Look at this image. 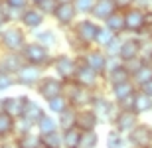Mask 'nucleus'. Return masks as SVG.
I'll return each mask as SVG.
<instances>
[{"label": "nucleus", "mask_w": 152, "mask_h": 148, "mask_svg": "<svg viewBox=\"0 0 152 148\" xmlns=\"http://www.w3.org/2000/svg\"><path fill=\"white\" fill-rule=\"evenodd\" d=\"M57 2H59V4H73L75 0H57Z\"/></svg>", "instance_id": "8fccbe9b"}, {"label": "nucleus", "mask_w": 152, "mask_h": 148, "mask_svg": "<svg viewBox=\"0 0 152 148\" xmlns=\"http://www.w3.org/2000/svg\"><path fill=\"white\" fill-rule=\"evenodd\" d=\"M4 97H0V114H4Z\"/></svg>", "instance_id": "09e8293b"}, {"label": "nucleus", "mask_w": 152, "mask_h": 148, "mask_svg": "<svg viewBox=\"0 0 152 148\" xmlns=\"http://www.w3.org/2000/svg\"><path fill=\"white\" fill-rule=\"evenodd\" d=\"M152 81V65L150 63H144L134 75H132V83L136 85V89H142L144 85H148Z\"/></svg>", "instance_id": "7c9ffc66"}, {"label": "nucleus", "mask_w": 152, "mask_h": 148, "mask_svg": "<svg viewBox=\"0 0 152 148\" xmlns=\"http://www.w3.org/2000/svg\"><path fill=\"white\" fill-rule=\"evenodd\" d=\"M0 148H20V146L16 144V140H10V142H4Z\"/></svg>", "instance_id": "49530a36"}, {"label": "nucleus", "mask_w": 152, "mask_h": 148, "mask_svg": "<svg viewBox=\"0 0 152 148\" xmlns=\"http://www.w3.org/2000/svg\"><path fill=\"white\" fill-rule=\"evenodd\" d=\"M69 107H71V105H69V99L65 97V95L53 97V99H50V101L45 103V111H48L50 114H53V117H57V114H61L63 111H67Z\"/></svg>", "instance_id": "bb28decb"}, {"label": "nucleus", "mask_w": 152, "mask_h": 148, "mask_svg": "<svg viewBox=\"0 0 152 148\" xmlns=\"http://www.w3.org/2000/svg\"><path fill=\"white\" fill-rule=\"evenodd\" d=\"M42 144H44V148H63V132L56 131V132H50V134H44Z\"/></svg>", "instance_id": "c9c22d12"}, {"label": "nucleus", "mask_w": 152, "mask_h": 148, "mask_svg": "<svg viewBox=\"0 0 152 148\" xmlns=\"http://www.w3.org/2000/svg\"><path fill=\"white\" fill-rule=\"evenodd\" d=\"M36 131V126L34 125H30L28 120H24V119H18L16 120V128H14V136H24V134H28V132Z\"/></svg>", "instance_id": "79ce46f5"}, {"label": "nucleus", "mask_w": 152, "mask_h": 148, "mask_svg": "<svg viewBox=\"0 0 152 148\" xmlns=\"http://www.w3.org/2000/svg\"><path fill=\"white\" fill-rule=\"evenodd\" d=\"M77 109L69 107L67 111H63L61 114H57V125H59V131H69V128H75L77 126Z\"/></svg>", "instance_id": "a878e982"}, {"label": "nucleus", "mask_w": 152, "mask_h": 148, "mask_svg": "<svg viewBox=\"0 0 152 148\" xmlns=\"http://www.w3.org/2000/svg\"><path fill=\"white\" fill-rule=\"evenodd\" d=\"M38 2H39V0H30V4H34V6L38 4Z\"/></svg>", "instance_id": "3c124183"}, {"label": "nucleus", "mask_w": 152, "mask_h": 148, "mask_svg": "<svg viewBox=\"0 0 152 148\" xmlns=\"http://www.w3.org/2000/svg\"><path fill=\"white\" fill-rule=\"evenodd\" d=\"M123 42H124V36H115V40L103 50L105 53H107V57H118L121 47H123Z\"/></svg>", "instance_id": "a19ab883"}, {"label": "nucleus", "mask_w": 152, "mask_h": 148, "mask_svg": "<svg viewBox=\"0 0 152 148\" xmlns=\"http://www.w3.org/2000/svg\"><path fill=\"white\" fill-rule=\"evenodd\" d=\"M142 91L146 93V95H150V97H152V81L148 83V85H144V87H142Z\"/></svg>", "instance_id": "de8ad7c7"}, {"label": "nucleus", "mask_w": 152, "mask_h": 148, "mask_svg": "<svg viewBox=\"0 0 152 148\" xmlns=\"http://www.w3.org/2000/svg\"><path fill=\"white\" fill-rule=\"evenodd\" d=\"M51 67L56 71V75L59 77L61 81H73L75 79V73L79 69V61L75 55H69V53H57L53 55V63Z\"/></svg>", "instance_id": "423d86ee"}, {"label": "nucleus", "mask_w": 152, "mask_h": 148, "mask_svg": "<svg viewBox=\"0 0 152 148\" xmlns=\"http://www.w3.org/2000/svg\"><path fill=\"white\" fill-rule=\"evenodd\" d=\"M103 77L99 73H95L93 69H89L87 65H79L77 73H75L73 83H77L79 87H85V89H91V91H97L103 83Z\"/></svg>", "instance_id": "ddd939ff"}, {"label": "nucleus", "mask_w": 152, "mask_h": 148, "mask_svg": "<svg viewBox=\"0 0 152 148\" xmlns=\"http://www.w3.org/2000/svg\"><path fill=\"white\" fill-rule=\"evenodd\" d=\"M30 97L28 95H14V97H4V113L10 114L12 119H22L24 117V109L28 105Z\"/></svg>", "instance_id": "dca6fc26"}, {"label": "nucleus", "mask_w": 152, "mask_h": 148, "mask_svg": "<svg viewBox=\"0 0 152 148\" xmlns=\"http://www.w3.org/2000/svg\"><path fill=\"white\" fill-rule=\"evenodd\" d=\"M34 42H38V44H42V46H45L48 50H51V47L57 46V42H59V38H57V32L51 28H39L34 32Z\"/></svg>", "instance_id": "5701e85b"}, {"label": "nucleus", "mask_w": 152, "mask_h": 148, "mask_svg": "<svg viewBox=\"0 0 152 148\" xmlns=\"http://www.w3.org/2000/svg\"><path fill=\"white\" fill-rule=\"evenodd\" d=\"M97 2H99V0H75L73 6H75V10H77V14H81V16H91Z\"/></svg>", "instance_id": "58836bf2"}, {"label": "nucleus", "mask_w": 152, "mask_h": 148, "mask_svg": "<svg viewBox=\"0 0 152 148\" xmlns=\"http://www.w3.org/2000/svg\"><path fill=\"white\" fill-rule=\"evenodd\" d=\"M132 111H134L138 117H142V114H146V113H152V97H150V95H146L142 89H138V91L134 93Z\"/></svg>", "instance_id": "b1692460"}, {"label": "nucleus", "mask_w": 152, "mask_h": 148, "mask_svg": "<svg viewBox=\"0 0 152 148\" xmlns=\"http://www.w3.org/2000/svg\"><path fill=\"white\" fill-rule=\"evenodd\" d=\"M138 122H140V117H138L134 111H123V109H121L118 114H117V119H115V122H113V128L118 131L121 134H124V136H129L130 132L138 126Z\"/></svg>", "instance_id": "f8f14e48"}, {"label": "nucleus", "mask_w": 152, "mask_h": 148, "mask_svg": "<svg viewBox=\"0 0 152 148\" xmlns=\"http://www.w3.org/2000/svg\"><path fill=\"white\" fill-rule=\"evenodd\" d=\"M2 2L6 6H10L12 10H18V12H24L30 4V0H2Z\"/></svg>", "instance_id": "c03bdc74"}, {"label": "nucleus", "mask_w": 152, "mask_h": 148, "mask_svg": "<svg viewBox=\"0 0 152 148\" xmlns=\"http://www.w3.org/2000/svg\"><path fill=\"white\" fill-rule=\"evenodd\" d=\"M138 40H140V59L146 61V63H150L152 61V36H150V30L142 32V34L138 36Z\"/></svg>", "instance_id": "2f4dec72"}, {"label": "nucleus", "mask_w": 152, "mask_h": 148, "mask_svg": "<svg viewBox=\"0 0 152 148\" xmlns=\"http://www.w3.org/2000/svg\"><path fill=\"white\" fill-rule=\"evenodd\" d=\"M16 128V119H12L10 114H0V140H6L14 134Z\"/></svg>", "instance_id": "72a5a7b5"}, {"label": "nucleus", "mask_w": 152, "mask_h": 148, "mask_svg": "<svg viewBox=\"0 0 152 148\" xmlns=\"http://www.w3.org/2000/svg\"><path fill=\"white\" fill-rule=\"evenodd\" d=\"M45 114H48V113H45V109L42 107L38 101L30 99L28 105H26V109H24V117H22V119H24V120H28L30 125H34V126H36L39 120L45 117Z\"/></svg>", "instance_id": "4be33fe9"}, {"label": "nucleus", "mask_w": 152, "mask_h": 148, "mask_svg": "<svg viewBox=\"0 0 152 148\" xmlns=\"http://www.w3.org/2000/svg\"><path fill=\"white\" fill-rule=\"evenodd\" d=\"M103 26H107L113 34L117 36H124L126 34V24H124V12H115L111 18H107Z\"/></svg>", "instance_id": "393cba45"}, {"label": "nucleus", "mask_w": 152, "mask_h": 148, "mask_svg": "<svg viewBox=\"0 0 152 148\" xmlns=\"http://www.w3.org/2000/svg\"><path fill=\"white\" fill-rule=\"evenodd\" d=\"M24 65H26V59L22 53H4L0 57V71H6L10 75H16Z\"/></svg>", "instance_id": "6ab92c4d"}, {"label": "nucleus", "mask_w": 152, "mask_h": 148, "mask_svg": "<svg viewBox=\"0 0 152 148\" xmlns=\"http://www.w3.org/2000/svg\"><path fill=\"white\" fill-rule=\"evenodd\" d=\"M36 91H38L39 97L48 103L50 99L63 95V91H65V81H61L57 75H44L42 81L38 83V87H36Z\"/></svg>", "instance_id": "6e6552de"}, {"label": "nucleus", "mask_w": 152, "mask_h": 148, "mask_svg": "<svg viewBox=\"0 0 152 148\" xmlns=\"http://www.w3.org/2000/svg\"><path fill=\"white\" fill-rule=\"evenodd\" d=\"M28 44L26 32L20 26H6L0 32V46L6 50V53H22V50Z\"/></svg>", "instance_id": "f03ea898"}, {"label": "nucleus", "mask_w": 152, "mask_h": 148, "mask_svg": "<svg viewBox=\"0 0 152 148\" xmlns=\"http://www.w3.org/2000/svg\"><path fill=\"white\" fill-rule=\"evenodd\" d=\"M126 140L130 148H152V126L146 122H138V126L126 136Z\"/></svg>", "instance_id": "9b49d317"}, {"label": "nucleus", "mask_w": 152, "mask_h": 148, "mask_svg": "<svg viewBox=\"0 0 152 148\" xmlns=\"http://www.w3.org/2000/svg\"><path fill=\"white\" fill-rule=\"evenodd\" d=\"M77 10H75V6L73 4H59L57 6V10H56V14H53V20H56L61 28H73V24L77 22Z\"/></svg>", "instance_id": "f3484780"}, {"label": "nucleus", "mask_w": 152, "mask_h": 148, "mask_svg": "<svg viewBox=\"0 0 152 148\" xmlns=\"http://www.w3.org/2000/svg\"><path fill=\"white\" fill-rule=\"evenodd\" d=\"M150 36H152V28H150Z\"/></svg>", "instance_id": "603ef678"}, {"label": "nucleus", "mask_w": 152, "mask_h": 148, "mask_svg": "<svg viewBox=\"0 0 152 148\" xmlns=\"http://www.w3.org/2000/svg\"><path fill=\"white\" fill-rule=\"evenodd\" d=\"M97 146H99V132L81 131V144H79V148H97Z\"/></svg>", "instance_id": "4c0bfd02"}, {"label": "nucleus", "mask_w": 152, "mask_h": 148, "mask_svg": "<svg viewBox=\"0 0 152 148\" xmlns=\"http://www.w3.org/2000/svg\"><path fill=\"white\" fill-rule=\"evenodd\" d=\"M79 144H81V131L77 126L63 131V148H79Z\"/></svg>", "instance_id": "f704fd0d"}, {"label": "nucleus", "mask_w": 152, "mask_h": 148, "mask_svg": "<svg viewBox=\"0 0 152 148\" xmlns=\"http://www.w3.org/2000/svg\"><path fill=\"white\" fill-rule=\"evenodd\" d=\"M36 131L39 132V136H44V134H50V132L59 131V125H57V117H53V114L48 113L44 119H42L38 125H36Z\"/></svg>", "instance_id": "c756f323"}, {"label": "nucleus", "mask_w": 152, "mask_h": 148, "mask_svg": "<svg viewBox=\"0 0 152 148\" xmlns=\"http://www.w3.org/2000/svg\"><path fill=\"white\" fill-rule=\"evenodd\" d=\"M57 6H59L57 0H39L38 4H36V8H38L44 16H53L56 10H57Z\"/></svg>", "instance_id": "ea45409f"}, {"label": "nucleus", "mask_w": 152, "mask_h": 148, "mask_svg": "<svg viewBox=\"0 0 152 148\" xmlns=\"http://www.w3.org/2000/svg\"><path fill=\"white\" fill-rule=\"evenodd\" d=\"M99 28H101V24L97 22V20H93V18H81V20H77L73 24L71 32H73L75 38L85 47H95V40H97V34H99Z\"/></svg>", "instance_id": "39448f33"}, {"label": "nucleus", "mask_w": 152, "mask_h": 148, "mask_svg": "<svg viewBox=\"0 0 152 148\" xmlns=\"http://www.w3.org/2000/svg\"><path fill=\"white\" fill-rule=\"evenodd\" d=\"M44 77V67H38V65H30L26 63L20 71L16 73V83L18 85H24L28 89H36L38 83Z\"/></svg>", "instance_id": "9d476101"}, {"label": "nucleus", "mask_w": 152, "mask_h": 148, "mask_svg": "<svg viewBox=\"0 0 152 148\" xmlns=\"http://www.w3.org/2000/svg\"><path fill=\"white\" fill-rule=\"evenodd\" d=\"M63 95L69 99V105L77 111H83V109H91L93 105V99H95V91L91 89H85V87H79L73 81H67L65 83V91Z\"/></svg>", "instance_id": "20e7f679"}, {"label": "nucleus", "mask_w": 152, "mask_h": 148, "mask_svg": "<svg viewBox=\"0 0 152 148\" xmlns=\"http://www.w3.org/2000/svg\"><path fill=\"white\" fill-rule=\"evenodd\" d=\"M12 85H16V75H10L6 71H0V93L10 89Z\"/></svg>", "instance_id": "37998d69"}, {"label": "nucleus", "mask_w": 152, "mask_h": 148, "mask_svg": "<svg viewBox=\"0 0 152 148\" xmlns=\"http://www.w3.org/2000/svg\"><path fill=\"white\" fill-rule=\"evenodd\" d=\"M113 2H115V6H117L118 12H126L136 4V0H113Z\"/></svg>", "instance_id": "a18cd8bd"}, {"label": "nucleus", "mask_w": 152, "mask_h": 148, "mask_svg": "<svg viewBox=\"0 0 152 148\" xmlns=\"http://www.w3.org/2000/svg\"><path fill=\"white\" fill-rule=\"evenodd\" d=\"M136 91H138V89H136L134 83H132V81H126V83H118V85L109 87V97L113 99L117 105H121V103H124L126 99L132 97Z\"/></svg>", "instance_id": "a211bd4d"}, {"label": "nucleus", "mask_w": 152, "mask_h": 148, "mask_svg": "<svg viewBox=\"0 0 152 148\" xmlns=\"http://www.w3.org/2000/svg\"><path fill=\"white\" fill-rule=\"evenodd\" d=\"M14 140H16V144L20 148H44L42 136H39L38 131H32V132H28V134H24V136L14 138Z\"/></svg>", "instance_id": "cd10ccee"}, {"label": "nucleus", "mask_w": 152, "mask_h": 148, "mask_svg": "<svg viewBox=\"0 0 152 148\" xmlns=\"http://www.w3.org/2000/svg\"><path fill=\"white\" fill-rule=\"evenodd\" d=\"M44 22H45V16L38 10V8H36V6H28V8L22 12V16H20V24H22V28L32 30V32L39 30L42 26H44Z\"/></svg>", "instance_id": "2eb2a0df"}, {"label": "nucleus", "mask_w": 152, "mask_h": 148, "mask_svg": "<svg viewBox=\"0 0 152 148\" xmlns=\"http://www.w3.org/2000/svg\"><path fill=\"white\" fill-rule=\"evenodd\" d=\"M105 146L107 148H126L129 146V140H126L124 134H121L115 128H111L107 132V136H105Z\"/></svg>", "instance_id": "473e14b6"}, {"label": "nucleus", "mask_w": 152, "mask_h": 148, "mask_svg": "<svg viewBox=\"0 0 152 148\" xmlns=\"http://www.w3.org/2000/svg\"><path fill=\"white\" fill-rule=\"evenodd\" d=\"M136 2H138V0H136Z\"/></svg>", "instance_id": "5fc2aeb1"}, {"label": "nucleus", "mask_w": 152, "mask_h": 148, "mask_svg": "<svg viewBox=\"0 0 152 148\" xmlns=\"http://www.w3.org/2000/svg\"><path fill=\"white\" fill-rule=\"evenodd\" d=\"M136 57H140V40L138 36H124L123 47H121V53H118V59L123 63H129Z\"/></svg>", "instance_id": "4468645a"}, {"label": "nucleus", "mask_w": 152, "mask_h": 148, "mask_svg": "<svg viewBox=\"0 0 152 148\" xmlns=\"http://www.w3.org/2000/svg\"><path fill=\"white\" fill-rule=\"evenodd\" d=\"M105 81H107V85H118V83H126V81H132V75L129 73V69L124 67V63L121 65L118 69H115L113 73L105 75Z\"/></svg>", "instance_id": "c85d7f7f"}, {"label": "nucleus", "mask_w": 152, "mask_h": 148, "mask_svg": "<svg viewBox=\"0 0 152 148\" xmlns=\"http://www.w3.org/2000/svg\"><path fill=\"white\" fill-rule=\"evenodd\" d=\"M22 55L26 59V63L30 65H38V67H51V63H53V53L45 46L38 44V42H28L26 47L22 50Z\"/></svg>", "instance_id": "7ed1b4c3"}, {"label": "nucleus", "mask_w": 152, "mask_h": 148, "mask_svg": "<svg viewBox=\"0 0 152 148\" xmlns=\"http://www.w3.org/2000/svg\"><path fill=\"white\" fill-rule=\"evenodd\" d=\"M75 57H77L79 65H87L89 69H93L95 73H99L103 79H105V71H107L109 57H107V53H105L101 47H91V50H87L85 53L75 55Z\"/></svg>", "instance_id": "0eeeda50"}, {"label": "nucleus", "mask_w": 152, "mask_h": 148, "mask_svg": "<svg viewBox=\"0 0 152 148\" xmlns=\"http://www.w3.org/2000/svg\"><path fill=\"white\" fill-rule=\"evenodd\" d=\"M91 109L97 113L99 120H101V122H107V125H113L115 119H117V114H118V111H121L117 103L109 97V95H105L101 89L95 91V99H93Z\"/></svg>", "instance_id": "f257e3e1"}, {"label": "nucleus", "mask_w": 152, "mask_h": 148, "mask_svg": "<svg viewBox=\"0 0 152 148\" xmlns=\"http://www.w3.org/2000/svg\"><path fill=\"white\" fill-rule=\"evenodd\" d=\"M101 120L93 109H83L77 113V128L79 131H97Z\"/></svg>", "instance_id": "aec40b11"}, {"label": "nucleus", "mask_w": 152, "mask_h": 148, "mask_svg": "<svg viewBox=\"0 0 152 148\" xmlns=\"http://www.w3.org/2000/svg\"><path fill=\"white\" fill-rule=\"evenodd\" d=\"M150 65H152V61H150Z\"/></svg>", "instance_id": "864d4df0"}, {"label": "nucleus", "mask_w": 152, "mask_h": 148, "mask_svg": "<svg viewBox=\"0 0 152 148\" xmlns=\"http://www.w3.org/2000/svg\"><path fill=\"white\" fill-rule=\"evenodd\" d=\"M124 24H126V34L130 36H140L142 32H146V12L138 8V6H132L130 10L124 12Z\"/></svg>", "instance_id": "1a4fd4ad"}, {"label": "nucleus", "mask_w": 152, "mask_h": 148, "mask_svg": "<svg viewBox=\"0 0 152 148\" xmlns=\"http://www.w3.org/2000/svg\"><path fill=\"white\" fill-rule=\"evenodd\" d=\"M115 36L111 30L107 28V26H103L101 24V28H99V34H97V40H95V47H101V50H105V47L111 44V42L115 40Z\"/></svg>", "instance_id": "e433bc0d"}, {"label": "nucleus", "mask_w": 152, "mask_h": 148, "mask_svg": "<svg viewBox=\"0 0 152 148\" xmlns=\"http://www.w3.org/2000/svg\"><path fill=\"white\" fill-rule=\"evenodd\" d=\"M117 10V6H115L113 0H99L95 4V8H93V14H91V18L93 20H97L99 24H103L107 18H111Z\"/></svg>", "instance_id": "412c9836"}]
</instances>
